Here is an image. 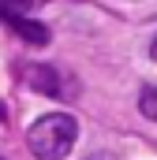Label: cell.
Returning a JSON list of instances; mask_svg holds the SVG:
<instances>
[{
	"mask_svg": "<svg viewBox=\"0 0 157 160\" xmlns=\"http://www.w3.org/2000/svg\"><path fill=\"white\" fill-rule=\"evenodd\" d=\"M78 138V123L68 112H49L26 130V149L38 160H64Z\"/></svg>",
	"mask_w": 157,
	"mask_h": 160,
	"instance_id": "1",
	"label": "cell"
},
{
	"mask_svg": "<svg viewBox=\"0 0 157 160\" xmlns=\"http://www.w3.org/2000/svg\"><path fill=\"white\" fill-rule=\"evenodd\" d=\"M26 86H30L34 93H49V97H60V93H64L56 71H52V67H41V63H34V67L26 71Z\"/></svg>",
	"mask_w": 157,
	"mask_h": 160,
	"instance_id": "2",
	"label": "cell"
},
{
	"mask_svg": "<svg viewBox=\"0 0 157 160\" xmlns=\"http://www.w3.org/2000/svg\"><path fill=\"white\" fill-rule=\"evenodd\" d=\"M11 30L19 34L23 41H30V45H49V26H41V22H34V19H11Z\"/></svg>",
	"mask_w": 157,
	"mask_h": 160,
	"instance_id": "3",
	"label": "cell"
},
{
	"mask_svg": "<svg viewBox=\"0 0 157 160\" xmlns=\"http://www.w3.org/2000/svg\"><path fill=\"white\" fill-rule=\"evenodd\" d=\"M30 8H34V0H0V19L4 22L23 19V15H30Z\"/></svg>",
	"mask_w": 157,
	"mask_h": 160,
	"instance_id": "4",
	"label": "cell"
},
{
	"mask_svg": "<svg viewBox=\"0 0 157 160\" xmlns=\"http://www.w3.org/2000/svg\"><path fill=\"white\" fill-rule=\"evenodd\" d=\"M138 112H142L146 119L157 123V86H146V89L138 93Z\"/></svg>",
	"mask_w": 157,
	"mask_h": 160,
	"instance_id": "5",
	"label": "cell"
},
{
	"mask_svg": "<svg viewBox=\"0 0 157 160\" xmlns=\"http://www.w3.org/2000/svg\"><path fill=\"white\" fill-rule=\"evenodd\" d=\"M150 56H154V60H157V38H154V45H150Z\"/></svg>",
	"mask_w": 157,
	"mask_h": 160,
	"instance_id": "6",
	"label": "cell"
},
{
	"mask_svg": "<svg viewBox=\"0 0 157 160\" xmlns=\"http://www.w3.org/2000/svg\"><path fill=\"white\" fill-rule=\"evenodd\" d=\"M86 160H109V157H86Z\"/></svg>",
	"mask_w": 157,
	"mask_h": 160,
	"instance_id": "7",
	"label": "cell"
}]
</instances>
